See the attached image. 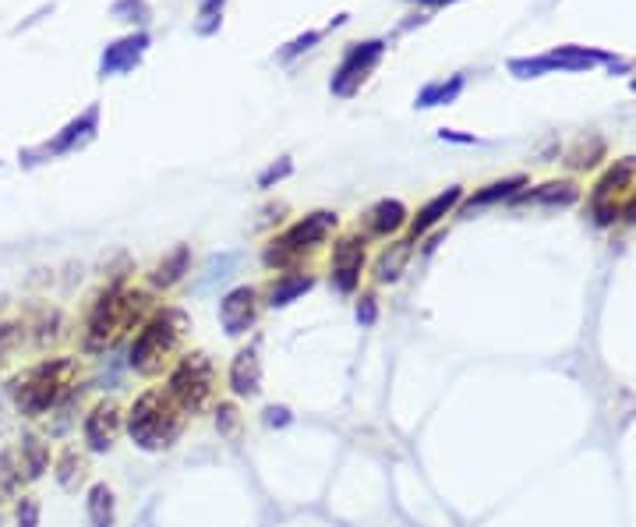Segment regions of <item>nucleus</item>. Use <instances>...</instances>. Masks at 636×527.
Segmentation results:
<instances>
[{
    "label": "nucleus",
    "mask_w": 636,
    "mask_h": 527,
    "mask_svg": "<svg viewBox=\"0 0 636 527\" xmlns=\"http://www.w3.org/2000/svg\"><path fill=\"white\" fill-rule=\"evenodd\" d=\"M382 54H386V43H382V39L350 43L347 54H343V61L336 64L333 78H329V92H333V96H340V100L354 96V92L364 85V78L375 71V64L382 61Z\"/></svg>",
    "instance_id": "0eeeda50"
},
{
    "label": "nucleus",
    "mask_w": 636,
    "mask_h": 527,
    "mask_svg": "<svg viewBox=\"0 0 636 527\" xmlns=\"http://www.w3.org/2000/svg\"><path fill=\"white\" fill-rule=\"evenodd\" d=\"M368 252H364L361 234H343L333 245V291L336 294H354L361 287V273Z\"/></svg>",
    "instance_id": "1a4fd4ad"
},
{
    "label": "nucleus",
    "mask_w": 636,
    "mask_h": 527,
    "mask_svg": "<svg viewBox=\"0 0 636 527\" xmlns=\"http://www.w3.org/2000/svg\"><path fill=\"white\" fill-rule=\"evenodd\" d=\"M311 287H315V276H308V273H283V276H276V280L269 283L265 305H269V308H287V305H294L297 298H304Z\"/></svg>",
    "instance_id": "6ab92c4d"
},
{
    "label": "nucleus",
    "mask_w": 636,
    "mask_h": 527,
    "mask_svg": "<svg viewBox=\"0 0 636 527\" xmlns=\"http://www.w3.org/2000/svg\"><path fill=\"white\" fill-rule=\"evenodd\" d=\"M354 319H357V326H364V329L379 322V301H375V294H361V298H357Z\"/></svg>",
    "instance_id": "473e14b6"
},
{
    "label": "nucleus",
    "mask_w": 636,
    "mask_h": 527,
    "mask_svg": "<svg viewBox=\"0 0 636 527\" xmlns=\"http://www.w3.org/2000/svg\"><path fill=\"white\" fill-rule=\"evenodd\" d=\"M410 255H414V241H410V237L386 245L379 255H375V280H379V283H396L403 273H407Z\"/></svg>",
    "instance_id": "a211bd4d"
},
{
    "label": "nucleus",
    "mask_w": 636,
    "mask_h": 527,
    "mask_svg": "<svg viewBox=\"0 0 636 527\" xmlns=\"http://www.w3.org/2000/svg\"><path fill=\"white\" fill-rule=\"evenodd\" d=\"M71 375H75V361L71 358H46L25 375L11 379V400H15L18 414L25 418H43L57 400L68 393Z\"/></svg>",
    "instance_id": "20e7f679"
},
{
    "label": "nucleus",
    "mask_w": 636,
    "mask_h": 527,
    "mask_svg": "<svg viewBox=\"0 0 636 527\" xmlns=\"http://www.w3.org/2000/svg\"><path fill=\"white\" fill-rule=\"evenodd\" d=\"M39 517H43V506H39V499L32 496H22L15 506V524L18 527H39Z\"/></svg>",
    "instance_id": "2f4dec72"
},
{
    "label": "nucleus",
    "mask_w": 636,
    "mask_h": 527,
    "mask_svg": "<svg viewBox=\"0 0 636 527\" xmlns=\"http://www.w3.org/2000/svg\"><path fill=\"white\" fill-rule=\"evenodd\" d=\"M527 184V177H506V181H495V184H488V188H481V191H474L467 199V209H481V206H492V202H502V199H509L516 188H523Z\"/></svg>",
    "instance_id": "b1692460"
},
{
    "label": "nucleus",
    "mask_w": 636,
    "mask_h": 527,
    "mask_svg": "<svg viewBox=\"0 0 636 527\" xmlns=\"http://www.w3.org/2000/svg\"><path fill=\"white\" fill-rule=\"evenodd\" d=\"M124 428V411L114 404V400H99L96 407H92L89 414H85V446H89L92 453H110L117 443V436H121Z\"/></svg>",
    "instance_id": "9d476101"
},
{
    "label": "nucleus",
    "mask_w": 636,
    "mask_h": 527,
    "mask_svg": "<svg viewBox=\"0 0 636 527\" xmlns=\"http://www.w3.org/2000/svg\"><path fill=\"white\" fill-rule=\"evenodd\" d=\"M322 36H326V32H304V36H297L294 43H287V50H283V54H280V61H294L297 54H304V50H311V46H315Z\"/></svg>",
    "instance_id": "72a5a7b5"
},
{
    "label": "nucleus",
    "mask_w": 636,
    "mask_h": 527,
    "mask_svg": "<svg viewBox=\"0 0 636 527\" xmlns=\"http://www.w3.org/2000/svg\"><path fill=\"white\" fill-rule=\"evenodd\" d=\"M57 485H61L64 492H75L78 485H82V478H85V460L78 457V450H64L61 453V460H57Z\"/></svg>",
    "instance_id": "a878e982"
},
{
    "label": "nucleus",
    "mask_w": 636,
    "mask_h": 527,
    "mask_svg": "<svg viewBox=\"0 0 636 527\" xmlns=\"http://www.w3.org/2000/svg\"><path fill=\"white\" fill-rule=\"evenodd\" d=\"M223 4H227V0H202V8H198V32H202V36L216 32L220 15H223Z\"/></svg>",
    "instance_id": "7c9ffc66"
},
{
    "label": "nucleus",
    "mask_w": 636,
    "mask_h": 527,
    "mask_svg": "<svg viewBox=\"0 0 636 527\" xmlns=\"http://www.w3.org/2000/svg\"><path fill=\"white\" fill-rule=\"evenodd\" d=\"M290 174H294V160H290V156H280V160L269 163V167L258 174V188H273V184L287 181Z\"/></svg>",
    "instance_id": "c756f323"
},
{
    "label": "nucleus",
    "mask_w": 636,
    "mask_h": 527,
    "mask_svg": "<svg viewBox=\"0 0 636 527\" xmlns=\"http://www.w3.org/2000/svg\"><path fill=\"white\" fill-rule=\"evenodd\" d=\"M188 273H191V248L181 245L152 269V287H156V291H170V287H177Z\"/></svg>",
    "instance_id": "aec40b11"
},
{
    "label": "nucleus",
    "mask_w": 636,
    "mask_h": 527,
    "mask_svg": "<svg viewBox=\"0 0 636 527\" xmlns=\"http://www.w3.org/2000/svg\"><path fill=\"white\" fill-rule=\"evenodd\" d=\"M212 421H216V432H220L223 439H230V443H237V439H241L244 421H241V411H237L234 400H220V404H216V411H212Z\"/></svg>",
    "instance_id": "bb28decb"
},
{
    "label": "nucleus",
    "mask_w": 636,
    "mask_h": 527,
    "mask_svg": "<svg viewBox=\"0 0 636 527\" xmlns=\"http://www.w3.org/2000/svg\"><path fill=\"white\" fill-rule=\"evenodd\" d=\"M78 411V390H68L57 404L50 407V425H46V436H64L71 425H75Z\"/></svg>",
    "instance_id": "393cba45"
},
{
    "label": "nucleus",
    "mask_w": 636,
    "mask_h": 527,
    "mask_svg": "<svg viewBox=\"0 0 636 527\" xmlns=\"http://www.w3.org/2000/svg\"><path fill=\"white\" fill-rule=\"evenodd\" d=\"M417 4H428V8H446V4H456V0H417Z\"/></svg>",
    "instance_id": "e433bc0d"
},
{
    "label": "nucleus",
    "mask_w": 636,
    "mask_h": 527,
    "mask_svg": "<svg viewBox=\"0 0 636 527\" xmlns=\"http://www.w3.org/2000/svg\"><path fill=\"white\" fill-rule=\"evenodd\" d=\"M85 513H89V527H114L117 520V499L114 489L106 482H96L85 496Z\"/></svg>",
    "instance_id": "412c9836"
},
{
    "label": "nucleus",
    "mask_w": 636,
    "mask_h": 527,
    "mask_svg": "<svg viewBox=\"0 0 636 527\" xmlns=\"http://www.w3.org/2000/svg\"><path fill=\"white\" fill-rule=\"evenodd\" d=\"M145 50H149V36L145 32H131V36L110 43L103 50V57H99V78H117L135 71V64L145 57Z\"/></svg>",
    "instance_id": "f8f14e48"
},
{
    "label": "nucleus",
    "mask_w": 636,
    "mask_h": 527,
    "mask_svg": "<svg viewBox=\"0 0 636 527\" xmlns=\"http://www.w3.org/2000/svg\"><path fill=\"white\" fill-rule=\"evenodd\" d=\"M463 92V75H453L449 82H432L424 85L421 92H417L414 107L417 110H432V107H442V103H453L456 96Z\"/></svg>",
    "instance_id": "5701e85b"
},
{
    "label": "nucleus",
    "mask_w": 636,
    "mask_h": 527,
    "mask_svg": "<svg viewBox=\"0 0 636 527\" xmlns=\"http://www.w3.org/2000/svg\"><path fill=\"white\" fill-rule=\"evenodd\" d=\"M262 421H265V428H287L290 421H294V414H290V407H283V404H269L262 411Z\"/></svg>",
    "instance_id": "f704fd0d"
},
{
    "label": "nucleus",
    "mask_w": 636,
    "mask_h": 527,
    "mask_svg": "<svg viewBox=\"0 0 636 527\" xmlns=\"http://www.w3.org/2000/svg\"><path fill=\"white\" fill-rule=\"evenodd\" d=\"M227 382H230V393L241 397V400H255L258 393H262V361H258V344L241 347V351L234 354Z\"/></svg>",
    "instance_id": "ddd939ff"
},
{
    "label": "nucleus",
    "mask_w": 636,
    "mask_h": 527,
    "mask_svg": "<svg viewBox=\"0 0 636 527\" xmlns=\"http://www.w3.org/2000/svg\"><path fill=\"white\" fill-rule=\"evenodd\" d=\"M629 220H636V202H633V206H629Z\"/></svg>",
    "instance_id": "4c0bfd02"
},
{
    "label": "nucleus",
    "mask_w": 636,
    "mask_h": 527,
    "mask_svg": "<svg viewBox=\"0 0 636 527\" xmlns=\"http://www.w3.org/2000/svg\"><path fill=\"white\" fill-rule=\"evenodd\" d=\"M407 206L400 199H379L364 213V234L368 237H389L407 223Z\"/></svg>",
    "instance_id": "2eb2a0df"
},
{
    "label": "nucleus",
    "mask_w": 636,
    "mask_h": 527,
    "mask_svg": "<svg viewBox=\"0 0 636 527\" xmlns=\"http://www.w3.org/2000/svg\"><path fill=\"white\" fill-rule=\"evenodd\" d=\"M163 393L170 397V404L184 414V418H195L209 407L212 393H216V372H212V361L209 354L195 351V354H184L167 375V386Z\"/></svg>",
    "instance_id": "423d86ee"
},
{
    "label": "nucleus",
    "mask_w": 636,
    "mask_h": 527,
    "mask_svg": "<svg viewBox=\"0 0 636 527\" xmlns=\"http://www.w3.org/2000/svg\"><path fill=\"white\" fill-rule=\"evenodd\" d=\"M184 414L170 404V397L159 390H145L142 397L131 404V411L124 414V428H128V436L135 439L138 450L145 453H159V450H170V446L181 439L184 432Z\"/></svg>",
    "instance_id": "7ed1b4c3"
},
{
    "label": "nucleus",
    "mask_w": 636,
    "mask_h": 527,
    "mask_svg": "<svg viewBox=\"0 0 636 527\" xmlns=\"http://www.w3.org/2000/svg\"><path fill=\"white\" fill-rule=\"evenodd\" d=\"M439 138L442 142H456V146H477L481 138H474V135H460V131H449V128H442L439 131Z\"/></svg>",
    "instance_id": "c9c22d12"
},
{
    "label": "nucleus",
    "mask_w": 636,
    "mask_h": 527,
    "mask_svg": "<svg viewBox=\"0 0 636 527\" xmlns=\"http://www.w3.org/2000/svg\"><path fill=\"white\" fill-rule=\"evenodd\" d=\"M527 199L534 202H548V206H569V202H576V188L569 181H559V184H545V188H538L534 195H527Z\"/></svg>",
    "instance_id": "c85d7f7f"
},
{
    "label": "nucleus",
    "mask_w": 636,
    "mask_h": 527,
    "mask_svg": "<svg viewBox=\"0 0 636 527\" xmlns=\"http://www.w3.org/2000/svg\"><path fill=\"white\" fill-rule=\"evenodd\" d=\"M114 18H117V22L149 25V18H152L149 0H117V4H114Z\"/></svg>",
    "instance_id": "cd10ccee"
},
{
    "label": "nucleus",
    "mask_w": 636,
    "mask_h": 527,
    "mask_svg": "<svg viewBox=\"0 0 636 527\" xmlns=\"http://www.w3.org/2000/svg\"><path fill=\"white\" fill-rule=\"evenodd\" d=\"M333 227H336V213H329V209L308 213L304 220L290 223L283 234H276L273 241L265 245L262 262L269 269H276V273H294L297 262H301L311 248L322 245V241L333 234Z\"/></svg>",
    "instance_id": "39448f33"
},
{
    "label": "nucleus",
    "mask_w": 636,
    "mask_h": 527,
    "mask_svg": "<svg viewBox=\"0 0 636 527\" xmlns=\"http://www.w3.org/2000/svg\"><path fill=\"white\" fill-rule=\"evenodd\" d=\"M258 322V291L255 287H234L220 301V326L227 337H244Z\"/></svg>",
    "instance_id": "9b49d317"
},
{
    "label": "nucleus",
    "mask_w": 636,
    "mask_h": 527,
    "mask_svg": "<svg viewBox=\"0 0 636 527\" xmlns=\"http://www.w3.org/2000/svg\"><path fill=\"white\" fill-rule=\"evenodd\" d=\"M237 266H241V255L237 252H220V255H209V262L202 266V273L195 276V283H191V291L195 294H209L216 291L220 283H227L230 276L237 273Z\"/></svg>",
    "instance_id": "dca6fc26"
},
{
    "label": "nucleus",
    "mask_w": 636,
    "mask_h": 527,
    "mask_svg": "<svg viewBox=\"0 0 636 527\" xmlns=\"http://www.w3.org/2000/svg\"><path fill=\"white\" fill-rule=\"evenodd\" d=\"M545 61V71H580V68H594V64H612V57L601 54V50H587V46H559L552 54L541 57Z\"/></svg>",
    "instance_id": "f3484780"
},
{
    "label": "nucleus",
    "mask_w": 636,
    "mask_h": 527,
    "mask_svg": "<svg viewBox=\"0 0 636 527\" xmlns=\"http://www.w3.org/2000/svg\"><path fill=\"white\" fill-rule=\"evenodd\" d=\"M18 467L25 471L29 482L43 478V474L50 471V446H46L39 436H22V446H18Z\"/></svg>",
    "instance_id": "4be33fe9"
},
{
    "label": "nucleus",
    "mask_w": 636,
    "mask_h": 527,
    "mask_svg": "<svg viewBox=\"0 0 636 527\" xmlns=\"http://www.w3.org/2000/svg\"><path fill=\"white\" fill-rule=\"evenodd\" d=\"M463 202V188L460 184H453V188H446L442 195H435L432 202L424 209H417V216L410 220V241H417V237H424L428 230L435 227V223H442L449 213H453L456 206Z\"/></svg>",
    "instance_id": "4468645a"
},
{
    "label": "nucleus",
    "mask_w": 636,
    "mask_h": 527,
    "mask_svg": "<svg viewBox=\"0 0 636 527\" xmlns=\"http://www.w3.org/2000/svg\"><path fill=\"white\" fill-rule=\"evenodd\" d=\"M145 308H149V294L145 291H121V287H110L106 294H99L89 319H85L82 351L106 354L131 326H135V322H142Z\"/></svg>",
    "instance_id": "f257e3e1"
},
{
    "label": "nucleus",
    "mask_w": 636,
    "mask_h": 527,
    "mask_svg": "<svg viewBox=\"0 0 636 527\" xmlns=\"http://www.w3.org/2000/svg\"><path fill=\"white\" fill-rule=\"evenodd\" d=\"M184 333H188V315L181 308H163L152 319L142 322L138 337L128 347V368L142 379H156L163 375V368L170 365V358L181 347Z\"/></svg>",
    "instance_id": "f03ea898"
},
{
    "label": "nucleus",
    "mask_w": 636,
    "mask_h": 527,
    "mask_svg": "<svg viewBox=\"0 0 636 527\" xmlns=\"http://www.w3.org/2000/svg\"><path fill=\"white\" fill-rule=\"evenodd\" d=\"M99 131V107L92 103L85 114H78L75 121L64 124L61 135H53L50 142H43V146L29 149V153H22V163H43V160H53V156H68V153H78V149H85L96 138Z\"/></svg>",
    "instance_id": "6e6552de"
}]
</instances>
